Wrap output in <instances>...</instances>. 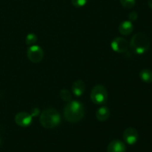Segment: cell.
<instances>
[{"label":"cell","mask_w":152,"mask_h":152,"mask_svg":"<svg viewBox=\"0 0 152 152\" xmlns=\"http://www.w3.org/2000/svg\"><path fill=\"white\" fill-rule=\"evenodd\" d=\"M65 120L71 123L81 121L85 116V107L77 100H71L65 105L63 109Z\"/></svg>","instance_id":"6da1fadb"},{"label":"cell","mask_w":152,"mask_h":152,"mask_svg":"<svg viewBox=\"0 0 152 152\" xmlns=\"http://www.w3.org/2000/svg\"><path fill=\"white\" fill-rule=\"evenodd\" d=\"M129 47L132 51L134 53L143 54L149 49V39L143 33H137L131 39Z\"/></svg>","instance_id":"7a4b0ae2"},{"label":"cell","mask_w":152,"mask_h":152,"mask_svg":"<svg viewBox=\"0 0 152 152\" xmlns=\"http://www.w3.org/2000/svg\"><path fill=\"white\" fill-rule=\"evenodd\" d=\"M39 122L45 129H53L60 124V114L54 108H47L40 114Z\"/></svg>","instance_id":"3957f363"},{"label":"cell","mask_w":152,"mask_h":152,"mask_svg":"<svg viewBox=\"0 0 152 152\" xmlns=\"http://www.w3.org/2000/svg\"><path fill=\"white\" fill-rule=\"evenodd\" d=\"M91 99L96 105H103L108 99V92L102 85H97L92 88Z\"/></svg>","instance_id":"277c9868"},{"label":"cell","mask_w":152,"mask_h":152,"mask_svg":"<svg viewBox=\"0 0 152 152\" xmlns=\"http://www.w3.org/2000/svg\"><path fill=\"white\" fill-rule=\"evenodd\" d=\"M27 56L31 62L39 63L44 57V51L40 46L37 45L29 46L27 50Z\"/></svg>","instance_id":"5b68a950"},{"label":"cell","mask_w":152,"mask_h":152,"mask_svg":"<svg viewBox=\"0 0 152 152\" xmlns=\"http://www.w3.org/2000/svg\"><path fill=\"white\" fill-rule=\"evenodd\" d=\"M111 47L117 53H125L128 50L129 44L126 39L123 37H116L111 42Z\"/></svg>","instance_id":"8992f818"},{"label":"cell","mask_w":152,"mask_h":152,"mask_svg":"<svg viewBox=\"0 0 152 152\" xmlns=\"http://www.w3.org/2000/svg\"><path fill=\"white\" fill-rule=\"evenodd\" d=\"M15 123L21 127H28L33 122V117L30 113L21 111L15 116Z\"/></svg>","instance_id":"52a82bcc"},{"label":"cell","mask_w":152,"mask_h":152,"mask_svg":"<svg viewBox=\"0 0 152 152\" xmlns=\"http://www.w3.org/2000/svg\"><path fill=\"white\" fill-rule=\"evenodd\" d=\"M123 137L125 142L129 145H134L136 143L139 138V134L134 128H128L123 132Z\"/></svg>","instance_id":"ba28073f"},{"label":"cell","mask_w":152,"mask_h":152,"mask_svg":"<svg viewBox=\"0 0 152 152\" xmlns=\"http://www.w3.org/2000/svg\"><path fill=\"white\" fill-rule=\"evenodd\" d=\"M126 145L120 140H114L111 141L107 148V152H126Z\"/></svg>","instance_id":"9c48e42d"},{"label":"cell","mask_w":152,"mask_h":152,"mask_svg":"<svg viewBox=\"0 0 152 152\" xmlns=\"http://www.w3.org/2000/svg\"><path fill=\"white\" fill-rule=\"evenodd\" d=\"M71 90L76 96H81L86 91V83L83 80H76L72 84Z\"/></svg>","instance_id":"30bf717a"},{"label":"cell","mask_w":152,"mask_h":152,"mask_svg":"<svg viewBox=\"0 0 152 152\" xmlns=\"http://www.w3.org/2000/svg\"><path fill=\"white\" fill-rule=\"evenodd\" d=\"M119 32L122 35H129L132 33L134 30V25L132 22L129 20H126L122 22L119 25Z\"/></svg>","instance_id":"8fae6325"},{"label":"cell","mask_w":152,"mask_h":152,"mask_svg":"<svg viewBox=\"0 0 152 152\" xmlns=\"http://www.w3.org/2000/svg\"><path fill=\"white\" fill-rule=\"evenodd\" d=\"M111 115V112L108 107L102 106L98 108L96 112V117L99 122H105L108 120Z\"/></svg>","instance_id":"7c38bea8"},{"label":"cell","mask_w":152,"mask_h":152,"mask_svg":"<svg viewBox=\"0 0 152 152\" xmlns=\"http://www.w3.org/2000/svg\"><path fill=\"white\" fill-rule=\"evenodd\" d=\"M140 77L144 83H152V71L150 69H143L140 72Z\"/></svg>","instance_id":"4fadbf2b"},{"label":"cell","mask_w":152,"mask_h":152,"mask_svg":"<svg viewBox=\"0 0 152 152\" xmlns=\"http://www.w3.org/2000/svg\"><path fill=\"white\" fill-rule=\"evenodd\" d=\"M59 96H60L61 99H62L65 102H70L73 99L72 98V94H71V92L68 90V89L63 88L59 92Z\"/></svg>","instance_id":"5bb4252c"},{"label":"cell","mask_w":152,"mask_h":152,"mask_svg":"<svg viewBox=\"0 0 152 152\" xmlns=\"http://www.w3.org/2000/svg\"><path fill=\"white\" fill-rule=\"evenodd\" d=\"M37 42V37L35 34H33V33H30L28 35L26 36V38H25V43H26L27 45L31 46L34 45L36 44V42Z\"/></svg>","instance_id":"9a60e30c"},{"label":"cell","mask_w":152,"mask_h":152,"mask_svg":"<svg viewBox=\"0 0 152 152\" xmlns=\"http://www.w3.org/2000/svg\"><path fill=\"white\" fill-rule=\"evenodd\" d=\"M122 6L126 8H132L136 4V0H120Z\"/></svg>","instance_id":"2e32d148"},{"label":"cell","mask_w":152,"mask_h":152,"mask_svg":"<svg viewBox=\"0 0 152 152\" xmlns=\"http://www.w3.org/2000/svg\"><path fill=\"white\" fill-rule=\"evenodd\" d=\"M88 0H71V3L76 7H82L86 5Z\"/></svg>","instance_id":"e0dca14e"},{"label":"cell","mask_w":152,"mask_h":152,"mask_svg":"<svg viewBox=\"0 0 152 152\" xmlns=\"http://www.w3.org/2000/svg\"><path fill=\"white\" fill-rule=\"evenodd\" d=\"M138 18V14L136 11H132L129 14V19L131 22L136 21Z\"/></svg>","instance_id":"ac0fdd59"},{"label":"cell","mask_w":152,"mask_h":152,"mask_svg":"<svg viewBox=\"0 0 152 152\" xmlns=\"http://www.w3.org/2000/svg\"><path fill=\"white\" fill-rule=\"evenodd\" d=\"M30 114H31V115L33 117H37V116H39V114H40V111L39 108H32V110H31V111Z\"/></svg>","instance_id":"d6986e66"},{"label":"cell","mask_w":152,"mask_h":152,"mask_svg":"<svg viewBox=\"0 0 152 152\" xmlns=\"http://www.w3.org/2000/svg\"><path fill=\"white\" fill-rule=\"evenodd\" d=\"M148 6L152 9V0H148Z\"/></svg>","instance_id":"ffe728a7"},{"label":"cell","mask_w":152,"mask_h":152,"mask_svg":"<svg viewBox=\"0 0 152 152\" xmlns=\"http://www.w3.org/2000/svg\"><path fill=\"white\" fill-rule=\"evenodd\" d=\"M1 138H0V145H1Z\"/></svg>","instance_id":"44dd1931"}]
</instances>
